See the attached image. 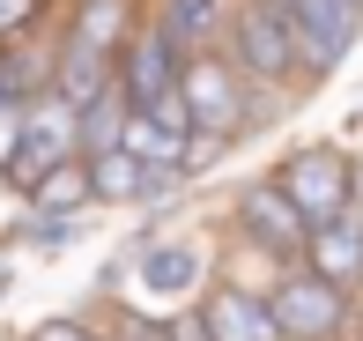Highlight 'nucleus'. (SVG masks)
Listing matches in <instances>:
<instances>
[{
	"label": "nucleus",
	"mask_w": 363,
	"mask_h": 341,
	"mask_svg": "<svg viewBox=\"0 0 363 341\" xmlns=\"http://www.w3.org/2000/svg\"><path fill=\"white\" fill-rule=\"evenodd\" d=\"M267 8L282 15L296 67H334L363 38V0H267Z\"/></svg>",
	"instance_id": "f257e3e1"
},
{
	"label": "nucleus",
	"mask_w": 363,
	"mask_h": 341,
	"mask_svg": "<svg viewBox=\"0 0 363 341\" xmlns=\"http://www.w3.org/2000/svg\"><path fill=\"white\" fill-rule=\"evenodd\" d=\"M274 186L289 193V208H296L304 223H334V216H349V208H356V171H349V156H341V149H296Z\"/></svg>",
	"instance_id": "f03ea898"
},
{
	"label": "nucleus",
	"mask_w": 363,
	"mask_h": 341,
	"mask_svg": "<svg viewBox=\"0 0 363 341\" xmlns=\"http://www.w3.org/2000/svg\"><path fill=\"white\" fill-rule=\"evenodd\" d=\"M178 104L193 119V141H223L230 126L245 119V96H238V67L216 52H193L178 60Z\"/></svg>",
	"instance_id": "7ed1b4c3"
},
{
	"label": "nucleus",
	"mask_w": 363,
	"mask_h": 341,
	"mask_svg": "<svg viewBox=\"0 0 363 341\" xmlns=\"http://www.w3.org/2000/svg\"><path fill=\"white\" fill-rule=\"evenodd\" d=\"M267 312H274V327H282V341H326L341 327V282H326V274H282V289L267 297Z\"/></svg>",
	"instance_id": "20e7f679"
},
{
	"label": "nucleus",
	"mask_w": 363,
	"mask_h": 341,
	"mask_svg": "<svg viewBox=\"0 0 363 341\" xmlns=\"http://www.w3.org/2000/svg\"><path fill=\"white\" fill-rule=\"evenodd\" d=\"M111 82H119V96H126L134 111H141V104H156L163 89H178V45L163 38L156 23L134 30V38L119 45V67H111Z\"/></svg>",
	"instance_id": "39448f33"
},
{
	"label": "nucleus",
	"mask_w": 363,
	"mask_h": 341,
	"mask_svg": "<svg viewBox=\"0 0 363 341\" xmlns=\"http://www.w3.org/2000/svg\"><path fill=\"white\" fill-rule=\"evenodd\" d=\"M230 38H238V67H245V74H259V82H282V74H296L289 30H282V15H274L267 0H245V8L230 15Z\"/></svg>",
	"instance_id": "423d86ee"
},
{
	"label": "nucleus",
	"mask_w": 363,
	"mask_h": 341,
	"mask_svg": "<svg viewBox=\"0 0 363 341\" xmlns=\"http://www.w3.org/2000/svg\"><path fill=\"white\" fill-rule=\"evenodd\" d=\"M238 223H245V237H252L259 252H274V259L304 252V230H311V223L289 208V193H282V186H267V178L238 193Z\"/></svg>",
	"instance_id": "0eeeda50"
},
{
	"label": "nucleus",
	"mask_w": 363,
	"mask_h": 341,
	"mask_svg": "<svg viewBox=\"0 0 363 341\" xmlns=\"http://www.w3.org/2000/svg\"><path fill=\"white\" fill-rule=\"evenodd\" d=\"M304 259H311V274H326V282H356L363 274V223H356V208L334 216V223H311L304 230Z\"/></svg>",
	"instance_id": "6e6552de"
},
{
	"label": "nucleus",
	"mask_w": 363,
	"mask_h": 341,
	"mask_svg": "<svg viewBox=\"0 0 363 341\" xmlns=\"http://www.w3.org/2000/svg\"><path fill=\"white\" fill-rule=\"evenodd\" d=\"M201 334L208 341H282L274 312L259 297H245V289H216V297L201 304Z\"/></svg>",
	"instance_id": "1a4fd4ad"
},
{
	"label": "nucleus",
	"mask_w": 363,
	"mask_h": 341,
	"mask_svg": "<svg viewBox=\"0 0 363 341\" xmlns=\"http://www.w3.org/2000/svg\"><path fill=\"white\" fill-rule=\"evenodd\" d=\"M89 164V201H141V193H163L178 171H148L141 156L126 149H104V156H82Z\"/></svg>",
	"instance_id": "9d476101"
},
{
	"label": "nucleus",
	"mask_w": 363,
	"mask_h": 341,
	"mask_svg": "<svg viewBox=\"0 0 363 341\" xmlns=\"http://www.w3.org/2000/svg\"><path fill=\"white\" fill-rule=\"evenodd\" d=\"M134 282L148 289V304H171V297H186V289L201 282V252L193 245H141Z\"/></svg>",
	"instance_id": "9b49d317"
},
{
	"label": "nucleus",
	"mask_w": 363,
	"mask_h": 341,
	"mask_svg": "<svg viewBox=\"0 0 363 341\" xmlns=\"http://www.w3.org/2000/svg\"><path fill=\"white\" fill-rule=\"evenodd\" d=\"M156 30L178 45V60H193V52H216V38H223V0H163Z\"/></svg>",
	"instance_id": "f8f14e48"
},
{
	"label": "nucleus",
	"mask_w": 363,
	"mask_h": 341,
	"mask_svg": "<svg viewBox=\"0 0 363 341\" xmlns=\"http://www.w3.org/2000/svg\"><path fill=\"white\" fill-rule=\"evenodd\" d=\"M134 38V8L126 0H82L74 8V30H67V45H82V52H104V60H119V45Z\"/></svg>",
	"instance_id": "ddd939ff"
},
{
	"label": "nucleus",
	"mask_w": 363,
	"mask_h": 341,
	"mask_svg": "<svg viewBox=\"0 0 363 341\" xmlns=\"http://www.w3.org/2000/svg\"><path fill=\"white\" fill-rule=\"evenodd\" d=\"M126 96H119V82H111L104 96H89V104L74 111V149L82 156H104V149H119V126H126Z\"/></svg>",
	"instance_id": "4468645a"
},
{
	"label": "nucleus",
	"mask_w": 363,
	"mask_h": 341,
	"mask_svg": "<svg viewBox=\"0 0 363 341\" xmlns=\"http://www.w3.org/2000/svg\"><path fill=\"white\" fill-rule=\"evenodd\" d=\"M30 208H38V216H82V208H89V164H82V156L52 164L30 186Z\"/></svg>",
	"instance_id": "2eb2a0df"
},
{
	"label": "nucleus",
	"mask_w": 363,
	"mask_h": 341,
	"mask_svg": "<svg viewBox=\"0 0 363 341\" xmlns=\"http://www.w3.org/2000/svg\"><path fill=\"white\" fill-rule=\"evenodd\" d=\"M23 111H30V96H0V178L23 156Z\"/></svg>",
	"instance_id": "dca6fc26"
},
{
	"label": "nucleus",
	"mask_w": 363,
	"mask_h": 341,
	"mask_svg": "<svg viewBox=\"0 0 363 341\" xmlns=\"http://www.w3.org/2000/svg\"><path fill=\"white\" fill-rule=\"evenodd\" d=\"M38 8H45V0H0V45L23 38V30L38 23Z\"/></svg>",
	"instance_id": "f3484780"
},
{
	"label": "nucleus",
	"mask_w": 363,
	"mask_h": 341,
	"mask_svg": "<svg viewBox=\"0 0 363 341\" xmlns=\"http://www.w3.org/2000/svg\"><path fill=\"white\" fill-rule=\"evenodd\" d=\"M30 341H96V334H89V327H74V319H45Z\"/></svg>",
	"instance_id": "a211bd4d"
},
{
	"label": "nucleus",
	"mask_w": 363,
	"mask_h": 341,
	"mask_svg": "<svg viewBox=\"0 0 363 341\" xmlns=\"http://www.w3.org/2000/svg\"><path fill=\"white\" fill-rule=\"evenodd\" d=\"M0 96H8V52H0Z\"/></svg>",
	"instance_id": "6ab92c4d"
}]
</instances>
